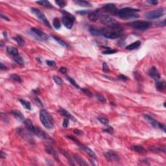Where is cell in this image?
Instances as JSON below:
<instances>
[{"mask_svg":"<svg viewBox=\"0 0 166 166\" xmlns=\"http://www.w3.org/2000/svg\"><path fill=\"white\" fill-rule=\"evenodd\" d=\"M102 35L108 39H117L123 33V27L118 23L101 29Z\"/></svg>","mask_w":166,"mask_h":166,"instance_id":"obj_1","label":"cell"},{"mask_svg":"<svg viewBox=\"0 0 166 166\" xmlns=\"http://www.w3.org/2000/svg\"><path fill=\"white\" fill-rule=\"evenodd\" d=\"M82 91L83 92V93H85V94L86 95H88V97H92V95H93L92 92H91L89 90L87 89V88H82Z\"/></svg>","mask_w":166,"mask_h":166,"instance_id":"obj_42","label":"cell"},{"mask_svg":"<svg viewBox=\"0 0 166 166\" xmlns=\"http://www.w3.org/2000/svg\"><path fill=\"white\" fill-rule=\"evenodd\" d=\"M89 31L93 36H101L102 35L101 29L98 28V27H94V26H91L89 28Z\"/></svg>","mask_w":166,"mask_h":166,"instance_id":"obj_19","label":"cell"},{"mask_svg":"<svg viewBox=\"0 0 166 166\" xmlns=\"http://www.w3.org/2000/svg\"><path fill=\"white\" fill-rule=\"evenodd\" d=\"M62 125H63V127H64V128H67V127L69 126V119H68V118H65V119H64Z\"/></svg>","mask_w":166,"mask_h":166,"instance_id":"obj_46","label":"cell"},{"mask_svg":"<svg viewBox=\"0 0 166 166\" xmlns=\"http://www.w3.org/2000/svg\"><path fill=\"white\" fill-rule=\"evenodd\" d=\"M132 150L134 151L137 152V153H139L141 154H145L147 153V150L143 147L139 145H133L132 147Z\"/></svg>","mask_w":166,"mask_h":166,"instance_id":"obj_20","label":"cell"},{"mask_svg":"<svg viewBox=\"0 0 166 166\" xmlns=\"http://www.w3.org/2000/svg\"><path fill=\"white\" fill-rule=\"evenodd\" d=\"M149 149H150L151 151H152L155 152V153H158V152L161 151V148H158V147H156L155 145L150 147H149Z\"/></svg>","mask_w":166,"mask_h":166,"instance_id":"obj_43","label":"cell"},{"mask_svg":"<svg viewBox=\"0 0 166 166\" xmlns=\"http://www.w3.org/2000/svg\"><path fill=\"white\" fill-rule=\"evenodd\" d=\"M98 120L101 122L103 125H108V120L105 118H103V117H98L97 118Z\"/></svg>","mask_w":166,"mask_h":166,"instance_id":"obj_38","label":"cell"},{"mask_svg":"<svg viewBox=\"0 0 166 166\" xmlns=\"http://www.w3.org/2000/svg\"><path fill=\"white\" fill-rule=\"evenodd\" d=\"M79 146L81 147V148H82V150L84 151L86 153H87L88 155L90 156L91 157H92V158H97V157H96L95 153L94 152H93V151L91 149V148H90L89 147H86V146H85V145H83L80 144V143H79Z\"/></svg>","mask_w":166,"mask_h":166,"instance_id":"obj_16","label":"cell"},{"mask_svg":"<svg viewBox=\"0 0 166 166\" xmlns=\"http://www.w3.org/2000/svg\"><path fill=\"white\" fill-rule=\"evenodd\" d=\"M138 12H139V10L136 9V8L126 7V8L118 10L116 15L122 19H132V18H138L139 16L138 14Z\"/></svg>","mask_w":166,"mask_h":166,"instance_id":"obj_2","label":"cell"},{"mask_svg":"<svg viewBox=\"0 0 166 166\" xmlns=\"http://www.w3.org/2000/svg\"><path fill=\"white\" fill-rule=\"evenodd\" d=\"M103 131H104V132H107V133H109V134H113V128H112V127H108V128L103 129Z\"/></svg>","mask_w":166,"mask_h":166,"instance_id":"obj_45","label":"cell"},{"mask_svg":"<svg viewBox=\"0 0 166 166\" xmlns=\"http://www.w3.org/2000/svg\"><path fill=\"white\" fill-rule=\"evenodd\" d=\"M163 14H164V11L163 9H158L148 11V12L145 13L144 15L145 17L147 19L153 20L160 18Z\"/></svg>","mask_w":166,"mask_h":166,"instance_id":"obj_7","label":"cell"},{"mask_svg":"<svg viewBox=\"0 0 166 166\" xmlns=\"http://www.w3.org/2000/svg\"><path fill=\"white\" fill-rule=\"evenodd\" d=\"M46 63L50 67H54L55 66V62L53 60H46Z\"/></svg>","mask_w":166,"mask_h":166,"instance_id":"obj_47","label":"cell"},{"mask_svg":"<svg viewBox=\"0 0 166 166\" xmlns=\"http://www.w3.org/2000/svg\"><path fill=\"white\" fill-rule=\"evenodd\" d=\"M55 3L58 5L60 8H64L67 5V2L66 1H64V0H57V1H55Z\"/></svg>","mask_w":166,"mask_h":166,"instance_id":"obj_37","label":"cell"},{"mask_svg":"<svg viewBox=\"0 0 166 166\" xmlns=\"http://www.w3.org/2000/svg\"><path fill=\"white\" fill-rule=\"evenodd\" d=\"M1 70H7V68L5 65H3V63H1V67H0Z\"/></svg>","mask_w":166,"mask_h":166,"instance_id":"obj_54","label":"cell"},{"mask_svg":"<svg viewBox=\"0 0 166 166\" xmlns=\"http://www.w3.org/2000/svg\"><path fill=\"white\" fill-rule=\"evenodd\" d=\"M90 12V11H86V10H84V11H77V14H89Z\"/></svg>","mask_w":166,"mask_h":166,"instance_id":"obj_49","label":"cell"},{"mask_svg":"<svg viewBox=\"0 0 166 166\" xmlns=\"http://www.w3.org/2000/svg\"><path fill=\"white\" fill-rule=\"evenodd\" d=\"M127 25H129V27H132L135 29L139 30V31H144V30L147 29L151 26V23L146 22V21L141 20L130 22Z\"/></svg>","mask_w":166,"mask_h":166,"instance_id":"obj_4","label":"cell"},{"mask_svg":"<svg viewBox=\"0 0 166 166\" xmlns=\"http://www.w3.org/2000/svg\"><path fill=\"white\" fill-rule=\"evenodd\" d=\"M118 78L122 80V81H127V80H128V77L127 76L124 75H120L119 76H118Z\"/></svg>","mask_w":166,"mask_h":166,"instance_id":"obj_48","label":"cell"},{"mask_svg":"<svg viewBox=\"0 0 166 166\" xmlns=\"http://www.w3.org/2000/svg\"><path fill=\"white\" fill-rule=\"evenodd\" d=\"M74 159L79 165H88V163L86 162V161L82 159V158H81L79 155H78V154H75Z\"/></svg>","mask_w":166,"mask_h":166,"instance_id":"obj_27","label":"cell"},{"mask_svg":"<svg viewBox=\"0 0 166 166\" xmlns=\"http://www.w3.org/2000/svg\"><path fill=\"white\" fill-rule=\"evenodd\" d=\"M62 13L64 14L63 17L62 18V23H63V25L66 28L70 29L72 28L73 24H74L75 18L74 16H72L69 12H67L66 11H62Z\"/></svg>","mask_w":166,"mask_h":166,"instance_id":"obj_5","label":"cell"},{"mask_svg":"<svg viewBox=\"0 0 166 166\" xmlns=\"http://www.w3.org/2000/svg\"><path fill=\"white\" fill-rule=\"evenodd\" d=\"M40 120L45 128L52 129L54 127V121L53 118L46 110H42L40 112Z\"/></svg>","mask_w":166,"mask_h":166,"instance_id":"obj_3","label":"cell"},{"mask_svg":"<svg viewBox=\"0 0 166 166\" xmlns=\"http://www.w3.org/2000/svg\"><path fill=\"white\" fill-rule=\"evenodd\" d=\"M104 156L108 162H118L119 161V157L118 154L112 151H108V152H107L104 154Z\"/></svg>","mask_w":166,"mask_h":166,"instance_id":"obj_10","label":"cell"},{"mask_svg":"<svg viewBox=\"0 0 166 166\" xmlns=\"http://www.w3.org/2000/svg\"><path fill=\"white\" fill-rule=\"evenodd\" d=\"M58 112H59L60 113L62 116H64L65 118H68V119H72V120L75 121V118L73 117V116H72V115L70 113H69L68 111H67L66 110L64 109V108H60L59 110H58Z\"/></svg>","mask_w":166,"mask_h":166,"instance_id":"obj_17","label":"cell"},{"mask_svg":"<svg viewBox=\"0 0 166 166\" xmlns=\"http://www.w3.org/2000/svg\"><path fill=\"white\" fill-rule=\"evenodd\" d=\"M7 51L12 57H15L16 56L19 55V52H18V49L14 47H12V46H8L7 47Z\"/></svg>","mask_w":166,"mask_h":166,"instance_id":"obj_18","label":"cell"},{"mask_svg":"<svg viewBox=\"0 0 166 166\" xmlns=\"http://www.w3.org/2000/svg\"><path fill=\"white\" fill-rule=\"evenodd\" d=\"M103 9L107 12L112 14L116 15L117 12H118V10L117 9L116 7L115 6L114 4L112 3H108V4H105L103 6Z\"/></svg>","mask_w":166,"mask_h":166,"instance_id":"obj_13","label":"cell"},{"mask_svg":"<svg viewBox=\"0 0 166 166\" xmlns=\"http://www.w3.org/2000/svg\"><path fill=\"white\" fill-rule=\"evenodd\" d=\"M53 77V80L56 82V84H58V85H62L63 84V81H62V79L60 77H58L57 75H54Z\"/></svg>","mask_w":166,"mask_h":166,"instance_id":"obj_36","label":"cell"},{"mask_svg":"<svg viewBox=\"0 0 166 166\" xmlns=\"http://www.w3.org/2000/svg\"><path fill=\"white\" fill-rule=\"evenodd\" d=\"M59 71L60 73H63V74H65V73H66V72H67V69H66L65 67H61V68H60Z\"/></svg>","mask_w":166,"mask_h":166,"instance_id":"obj_51","label":"cell"},{"mask_svg":"<svg viewBox=\"0 0 166 166\" xmlns=\"http://www.w3.org/2000/svg\"><path fill=\"white\" fill-rule=\"evenodd\" d=\"M36 3L40 5L43 6V7H47V8H53V5L51 4L50 2H48V1H46V0H43V1H38V2H36Z\"/></svg>","mask_w":166,"mask_h":166,"instance_id":"obj_28","label":"cell"},{"mask_svg":"<svg viewBox=\"0 0 166 166\" xmlns=\"http://www.w3.org/2000/svg\"><path fill=\"white\" fill-rule=\"evenodd\" d=\"M19 101H20V103L22 104V105L23 106V107H24L25 109L29 110H31V104H30L29 102L27 101L23 100V99H19Z\"/></svg>","mask_w":166,"mask_h":166,"instance_id":"obj_29","label":"cell"},{"mask_svg":"<svg viewBox=\"0 0 166 166\" xmlns=\"http://www.w3.org/2000/svg\"><path fill=\"white\" fill-rule=\"evenodd\" d=\"M24 124L26 128H27V130L29 131L31 133H32V134H34V132H35L36 130V127H34L32 122L29 119H25L24 121Z\"/></svg>","mask_w":166,"mask_h":166,"instance_id":"obj_14","label":"cell"},{"mask_svg":"<svg viewBox=\"0 0 166 166\" xmlns=\"http://www.w3.org/2000/svg\"><path fill=\"white\" fill-rule=\"evenodd\" d=\"M11 113H12V116H14L15 118L18 119V121L24 122L25 119L23 115L22 114V113H21L20 112H19V111H12V112H11Z\"/></svg>","mask_w":166,"mask_h":166,"instance_id":"obj_24","label":"cell"},{"mask_svg":"<svg viewBox=\"0 0 166 166\" xmlns=\"http://www.w3.org/2000/svg\"><path fill=\"white\" fill-rule=\"evenodd\" d=\"M60 152H61V153H62V154H63L66 157V158H68V160H69V162L71 163V164L74 165V163H73V160H72V156H71L69 155V154L68 153V152L65 151H64V150H61Z\"/></svg>","mask_w":166,"mask_h":166,"instance_id":"obj_34","label":"cell"},{"mask_svg":"<svg viewBox=\"0 0 166 166\" xmlns=\"http://www.w3.org/2000/svg\"><path fill=\"white\" fill-rule=\"evenodd\" d=\"M53 25L56 29H59L60 28L61 23H60V20L58 19V18H54V20H53Z\"/></svg>","mask_w":166,"mask_h":166,"instance_id":"obj_32","label":"cell"},{"mask_svg":"<svg viewBox=\"0 0 166 166\" xmlns=\"http://www.w3.org/2000/svg\"><path fill=\"white\" fill-rule=\"evenodd\" d=\"M148 3H149V4H151V5H156V4H158V1H155V0H154V1H153V0H151V1H148Z\"/></svg>","mask_w":166,"mask_h":166,"instance_id":"obj_53","label":"cell"},{"mask_svg":"<svg viewBox=\"0 0 166 166\" xmlns=\"http://www.w3.org/2000/svg\"><path fill=\"white\" fill-rule=\"evenodd\" d=\"M10 78H11V79L13 80V81H16V82H20V83L23 82L22 78H21L19 75H16V74L11 75L10 76Z\"/></svg>","mask_w":166,"mask_h":166,"instance_id":"obj_33","label":"cell"},{"mask_svg":"<svg viewBox=\"0 0 166 166\" xmlns=\"http://www.w3.org/2000/svg\"><path fill=\"white\" fill-rule=\"evenodd\" d=\"M148 73L149 76L155 81H159V79L160 78V75L159 72H158V69L154 66L149 69Z\"/></svg>","mask_w":166,"mask_h":166,"instance_id":"obj_12","label":"cell"},{"mask_svg":"<svg viewBox=\"0 0 166 166\" xmlns=\"http://www.w3.org/2000/svg\"><path fill=\"white\" fill-rule=\"evenodd\" d=\"M73 132H74L75 134H77V135H81V134H83V132H82L81 130L78 129H75L74 130H73Z\"/></svg>","mask_w":166,"mask_h":166,"instance_id":"obj_50","label":"cell"},{"mask_svg":"<svg viewBox=\"0 0 166 166\" xmlns=\"http://www.w3.org/2000/svg\"><path fill=\"white\" fill-rule=\"evenodd\" d=\"M75 4H77V5H79L81 7H91L92 4L90 2H86V1H82V0H75L73 1Z\"/></svg>","mask_w":166,"mask_h":166,"instance_id":"obj_25","label":"cell"},{"mask_svg":"<svg viewBox=\"0 0 166 166\" xmlns=\"http://www.w3.org/2000/svg\"><path fill=\"white\" fill-rule=\"evenodd\" d=\"M17 132H18V134H19L23 139H26V140L27 141H30V142L32 140L29 134L27 132H25L24 130L22 129V128H21V129H18Z\"/></svg>","mask_w":166,"mask_h":166,"instance_id":"obj_21","label":"cell"},{"mask_svg":"<svg viewBox=\"0 0 166 166\" xmlns=\"http://www.w3.org/2000/svg\"><path fill=\"white\" fill-rule=\"evenodd\" d=\"M101 16V12L100 9H96L95 11L90 12L88 14V19L91 21V22H96L100 18Z\"/></svg>","mask_w":166,"mask_h":166,"instance_id":"obj_11","label":"cell"},{"mask_svg":"<svg viewBox=\"0 0 166 166\" xmlns=\"http://www.w3.org/2000/svg\"><path fill=\"white\" fill-rule=\"evenodd\" d=\"M103 71L105 73H108L110 72V69L108 68V66L106 62H103Z\"/></svg>","mask_w":166,"mask_h":166,"instance_id":"obj_44","label":"cell"},{"mask_svg":"<svg viewBox=\"0 0 166 166\" xmlns=\"http://www.w3.org/2000/svg\"><path fill=\"white\" fill-rule=\"evenodd\" d=\"M31 32L39 40L46 41L48 40V35L47 34H46L45 32H43V31L38 29L32 27L31 29Z\"/></svg>","mask_w":166,"mask_h":166,"instance_id":"obj_8","label":"cell"},{"mask_svg":"<svg viewBox=\"0 0 166 166\" xmlns=\"http://www.w3.org/2000/svg\"><path fill=\"white\" fill-rule=\"evenodd\" d=\"M31 11L32 12V13L34 14L36 16H37V18H38L40 20L42 21V22H43L46 26H47V27H49V28H51V25L50 23H49V21L47 20V18H46L44 14H43L40 10H39L38 8H31Z\"/></svg>","mask_w":166,"mask_h":166,"instance_id":"obj_6","label":"cell"},{"mask_svg":"<svg viewBox=\"0 0 166 166\" xmlns=\"http://www.w3.org/2000/svg\"><path fill=\"white\" fill-rule=\"evenodd\" d=\"M13 39L17 42V43H18L19 46H23L25 45V40L22 38V37H20V36H16L15 37H14Z\"/></svg>","mask_w":166,"mask_h":166,"instance_id":"obj_31","label":"cell"},{"mask_svg":"<svg viewBox=\"0 0 166 166\" xmlns=\"http://www.w3.org/2000/svg\"><path fill=\"white\" fill-rule=\"evenodd\" d=\"M13 58H14V60L15 62H17L18 64L22 65V66L24 64V60H23V58H22L21 56H20V55L18 56H16V57H13Z\"/></svg>","mask_w":166,"mask_h":166,"instance_id":"obj_35","label":"cell"},{"mask_svg":"<svg viewBox=\"0 0 166 166\" xmlns=\"http://www.w3.org/2000/svg\"><path fill=\"white\" fill-rule=\"evenodd\" d=\"M117 52V50L116 49H112L110 48H107V49L106 51H104L103 52V54L105 55H108V54H113V53H116Z\"/></svg>","mask_w":166,"mask_h":166,"instance_id":"obj_41","label":"cell"},{"mask_svg":"<svg viewBox=\"0 0 166 166\" xmlns=\"http://www.w3.org/2000/svg\"><path fill=\"white\" fill-rule=\"evenodd\" d=\"M96 97H97V100H98L99 101L101 102V103H106V99L104 98V96H103L102 95L97 93V94H96Z\"/></svg>","mask_w":166,"mask_h":166,"instance_id":"obj_40","label":"cell"},{"mask_svg":"<svg viewBox=\"0 0 166 166\" xmlns=\"http://www.w3.org/2000/svg\"><path fill=\"white\" fill-rule=\"evenodd\" d=\"M67 80H68V81H69V82H70L71 84H72V85L73 86L76 87V88H79V86H78V84H77V83L75 82V81L74 79H73V78H71V77H67Z\"/></svg>","mask_w":166,"mask_h":166,"instance_id":"obj_39","label":"cell"},{"mask_svg":"<svg viewBox=\"0 0 166 166\" xmlns=\"http://www.w3.org/2000/svg\"><path fill=\"white\" fill-rule=\"evenodd\" d=\"M5 157H6V154L3 153V151H1V158L3 159V158H5Z\"/></svg>","mask_w":166,"mask_h":166,"instance_id":"obj_56","label":"cell"},{"mask_svg":"<svg viewBox=\"0 0 166 166\" xmlns=\"http://www.w3.org/2000/svg\"><path fill=\"white\" fill-rule=\"evenodd\" d=\"M52 37H53V38H54V39L55 40L57 41V42H58V43H59L60 45H61V46H62V47H68V45L67 44V43H66V42H64V41L62 40V39H60V38H58V37H56V36H54V35L52 36Z\"/></svg>","mask_w":166,"mask_h":166,"instance_id":"obj_30","label":"cell"},{"mask_svg":"<svg viewBox=\"0 0 166 166\" xmlns=\"http://www.w3.org/2000/svg\"><path fill=\"white\" fill-rule=\"evenodd\" d=\"M155 87L157 90L162 92L165 89V82L164 81H156L155 82Z\"/></svg>","mask_w":166,"mask_h":166,"instance_id":"obj_22","label":"cell"},{"mask_svg":"<svg viewBox=\"0 0 166 166\" xmlns=\"http://www.w3.org/2000/svg\"><path fill=\"white\" fill-rule=\"evenodd\" d=\"M46 151L47 152V153H48L49 154H52V155L53 156V157L55 158L56 160L59 161V158H58V155H57V152H56V151H55L52 147H46Z\"/></svg>","mask_w":166,"mask_h":166,"instance_id":"obj_26","label":"cell"},{"mask_svg":"<svg viewBox=\"0 0 166 166\" xmlns=\"http://www.w3.org/2000/svg\"><path fill=\"white\" fill-rule=\"evenodd\" d=\"M100 20L101 22L107 27L118 23L116 20L113 19L112 16H109V15H101L100 17Z\"/></svg>","mask_w":166,"mask_h":166,"instance_id":"obj_9","label":"cell"},{"mask_svg":"<svg viewBox=\"0 0 166 166\" xmlns=\"http://www.w3.org/2000/svg\"><path fill=\"white\" fill-rule=\"evenodd\" d=\"M144 118L148 123H150L153 127H155V128H158V125H159V122L156 121L152 116H149L148 114L144 115Z\"/></svg>","mask_w":166,"mask_h":166,"instance_id":"obj_15","label":"cell"},{"mask_svg":"<svg viewBox=\"0 0 166 166\" xmlns=\"http://www.w3.org/2000/svg\"><path fill=\"white\" fill-rule=\"evenodd\" d=\"M1 18H3V19H4V20H7V21H10L9 18H7V16H5V15H3V14H1Z\"/></svg>","mask_w":166,"mask_h":166,"instance_id":"obj_55","label":"cell"},{"mask_svg":"<svg viewBox=\"0 0 166 166\" xmlns=\"http://www.w3.org/2000/svg\"><path fill=\"white\" fill-rule=\"evenodd\" d=\"M157 25H158V26H159V27H164V26H165V21H161L159 23H158Z\"/></svg>","mask_w":166,"mask_h":166,"instance_id":"obj_52","label":"cell"},{"mask_svg":"<svg viewBox=\"0 0 166 166\" xmlns=\"http://www.w3.org/2000/svg\"><path fill=\"white\" fill-rule=\"evenodd\" d=\"M141 43H141L140 41L137 40L136 41V42L132 43L131 44L127 46V47H126V49H127V50H130V51L134 50V49H138V47L141 46Z\"/></svg>","mask_w":166,"mask_h":166,"instance_id":"obj_23","label":"cell"}]
</instances>
